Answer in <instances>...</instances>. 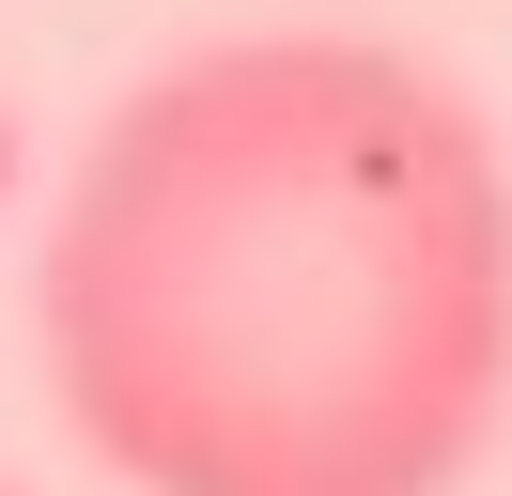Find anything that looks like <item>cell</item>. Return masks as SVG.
<instances>
[{"instance_id":"cell-1","label":"cell","mask_w":512,"mask_h":496,"mask_svg":"<svg viewBox=\"0 0 512 496\" xmlns=\"http://www.w3.org/2000/svg\"><path fill=\"white\" fill-rule=\"evenodd\" d=\"M32 326L125 496H450L512 403V155L388 31L187 47L78 140Z\"/></svg>"}]
</instances>
